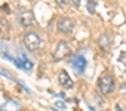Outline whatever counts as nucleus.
I'll list each match as a JSON object with an SVG mask.
<instances>
[{"instance_id": "10", "label": "nucleus", "mask_w": 126, "mask_h": 111, "mask_svg": "<svg viewBox=\"0 0 126 111\" xmlns=\"http://www.w3.org/2000/svg\"><path fill=\"white\" fill-rule=\"evenodd\" d=\"M2 111H19V105H18L16 101L9 99L2 105Z\"/></svg>"}, {"instance_id": "13", "label": "nucleus", "mask_w": 126, "mask_h": 111, "mask_svg": "<svg viewBox=\"0 0 126 111\" xmlns=\"http://www.w3.org/2000/svg\"><path fill=\"white\" fill-rule=\"evenodd\" d=\"M55 2H56V5H58L61 9H64L65 5H67V0H55Z\"/></svg>"}, {"instance_id": "6", "label": "nucleus", "mask_w": 126, "mask_h": 111, "mask_svg": "<svg viewBox=\"0 0 126 111\" xmlns=\"http://www.w3.org/2000/svg\"><path fill=\"white\" fill-rule=\"evenodd\" d=\"M14 62H15L19 68H22V70H25V71H30V70L33 68V62L25 56L24 53H19L18 58H14Z\"/></svg>"}, {"instance_id": "1", "label": "nucleus", "mask_w": 126, "mask_h": 111, "mask_svg": "<svg viewBox=\"0 0 126 111\" xmlns=\"http://www.w3.org/2000/svg\"><path fill=\"white\" fill-rule=\"evenodd\" d=\"M96 86H98V90H99L102 95H108V93L113 90V87H114V80H113L111 76L105 74V76H101V77L98 79Z\"/></svg>"}, {"instance_id": "4", "label": "nucleus", "mask_w": 126, "mask_h": 111, "mask_svg": "<svg viewBox=\"0 0 126 111\" xmlns=\"http://www.w3.org/2000/svg\"><path fill=\"white\" fill-rule=\"evenodd\" d=\"M71 65H73V68L76 70L77 74H83L85 70H86L88 62H86L85 56H82V55H77V56H74V58L71 59Z\"/></svg>"}, {"instance_id": "12", "label": "nucleus", "mask_w": 126, "mask_h": 111, "mask_svg": "<svg viewBox=\"0 0 126 111\" xmlns=\"http://www.w3.org/2000/svg\"><path fill=\"white\" fill-rule=\"evenodd\" d=\"M119 61H120V62H122V64L126 67V52H122V53H120V56H119Z\"/></svg>"}, {"instance_id": "8", "label": "nucleus", "mask_w": 126, "mask_h": 111, "mask_svg": "<svg viewBox=\"0 0 126 111\" xmlns=\"http://www.w3.org/2000/svg\"><path fill=\"white\" fill-rule=\"evenodd\" d=\"M18 21H19V24L22 25V27H30V25H33L34 24V15L31 14V12H22L19 16H18Z\"/></svg>"}, {"instance_id": "2", "label": "nucleus", "mask_w": 126, "mask_h": 111, "mask_svg": "<svg viewBox=\"0 0 126 111\" xmlns=\"http://www.w3.org/2000/svg\"><path fill=\"white\" fill-rule=\"evenodd\" d=\"M40 43H42V40H40V37H39L36 33H27L25 37H24V46H25L30 52L37 50V49L40 47Z\"/></svg>"}, {"instance_id": "9", "label": "nucleus", "mask_w": 126, "mask_h": 111, "mask_svg": "<svg viewBox=\"0 0 126 111\" xmlns=\"http://www.w3.org/2000/svg\"><path fill=\"white\" fill-rule=\"evenodd\" d=\"M98 44H99V47H101V49L108 50V49L111 47V37H110V34H107V33L101 34V36H99V39H98Z\"/></svg>"}, {"instance_id": "3", "label": "nucleus", "mask_w": 126, "mask_h": 111, "mask_svg": "<svg viewBox=\"0 0 126 111\" xmlns=\"http://www.w3.org/2000/svg\"><path fill=\"white\" fill-rule=\"evenodd\" d=\"M70 53H71V49H70L68 43H67L65 40H62V42H59V43L56 44V47H55V52H53V58H55L56 61H61V59L67 58Z\"/></svg>"}, {"instance_id": "5", "label": "nucleus", "mask_w": 126, "mask_h": 111, "mask_svg": "<svg viewBox=\"0 0 126 111\" xmlns=\"http://www.w3.org/2000/svg\"><path fill=\"white\" fill-rule=\"evenodd\" d=\"M58 30H59L61 33H64V34L73 33V30H74V22H73V19H70V18H62V19H59V22H58Z\"/></svg>"}, {"instance_id": "11", "label": "nucleus", "mask_w": 126, "mask_h": 111, "mask_svg": "<svg viewBox=\"0 0 126 111\" xmlns=\"http://www.w3.org/2000/svg\"><path fill=\"white\" fill-rule=\"evenodd\" d=\"M95 6H96V3L94 2V0H89L88 2V12L89 14H95Z\"/></svg>"}, {"instance_id": "7", "label": "nucleus", "mask_w": 126, "mask_h": 111, "mask_svg": "<svg viewBox=\"0 0 126 111\" xmlns=\"http://www.w3.org/2000/svg\"><path fill=\"white\" fill-rule=\"evenodd\" d=\"M58 82H59V84H61L62 87H65V89H70V87H73V84H74L67 71H59V74H58Z\"/></svg>"}, {"instance_id": "14", "label": "nucleus", "mask_w": 126, "mask_h": 111, "mask_svg": "<svg viewBox=\"0 0 126 111\" xmlns=\"http://www.w3.org/2000/svg\"><path fill=\"white\" fill-rule=\"evenodd\" d=\"M71 2H73V3H74L76 6H79V5L82 3V0H71Z\"/></svg>"}]
</instances>
